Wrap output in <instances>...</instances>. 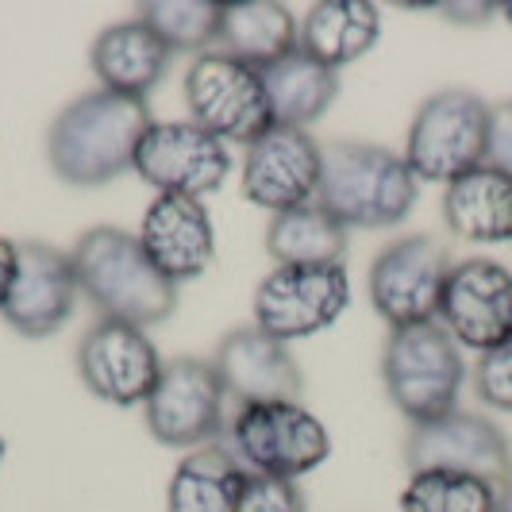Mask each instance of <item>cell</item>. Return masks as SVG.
I'll use <instances>...</instances> for the list:
<instances>
[{"mask_svg": "<svg viewBox=\"0 0 512 512\" xmlns=\"http://www.w3.org/2000/svg\"><path fill=\"white\" fill-rule=\"evenodd\" d=\"M181 93H185L193 124L216 139H224V143L251 147L255 139H262L274 128L262 70L224 51L197 54L193 66L185 70Z\"/></svg>", "mask_w": 512, "mask_h": 512, "instance_id": "obj_6", "label": "cell"}, {"mask_svg": "<svg viewBox=\"0 0 512 512\" xmlns=\"http://www.w3.org/2000/svg\"><path fill=\"white\" fill-rule=\"evenodd\" d=\"M4 455H8V443H4V436H0V466H4Z\"/></svg>", "mask_w": 512, "mask_h": 512, "instance_id": "obj_35", "label": "cell"}, {"mask_svg": "<svg viewBox=\"0 0 512 512\" xmlns=\"http://www.w3.org/2000/svg\"><path fill=\"white\" fill-rule=\"evenodd\" d=\"M170 58H174V51L139 16L104 27L93 43V54H89L93 74L101 77V89L120 93V97H135V101H143L166 77Z\"/></svg>", "mask_w": 512, "mask_h": 512, "instance_id": "obj_19", "label": "cell"}, {"mask_svg": "<svg viewBox=\"0 0 512 512\" xmlns=\"http://www.w3.org/2000/svg\"><path fill=\"white\" fill-rule=\"evenodd\" d=\"M474 389L489 409L512 412V339L493 347L486 355H478L474 366Z\"/></svg>", "mask_w": 512, "mask_h": 512, "instance_id": "obj_29", "label": "cell"}, {"mask_svg": "<svg viewBox=\"0 0 512 512\" xmlns=\"http://www.w3.org/2000/svg\"><path fill=\"white\" fill-rule=\"evenodd\" d=\"M16 262H20V243H12V239H4V235H0V312H4L8 293H12Z\"/></svg>", "mask_w": 512, "mask_h": 512, "instance_id": "obj_32", "label": "cell"}, {"mask_svg": "<svg viewBox=\"0 0 512 512\" xmlns=\"http://www.w3.org/2000/svg\"><path fill=\"white\" fill-rule=\"evenodd\" d=\"M139 243L154 266L174 285L201 278L216 258V228L205 201L158 193L143 212Z\"/></svg>", "mask_w": 512, "mask_h": 512, "instance_id": "obj_18", "label": "cell"}, {"mask_svg": "<svg viewBox=\"0 0 512 512\" xmlns=\"http://www.w3.org/2000/svg\"><path fill=\"white\" fill-rule=\"evenodd\" d=\"M501 16H505V20L512 24V0H505V4H501Z\"/></svg>", "mask_w": 512, "mask_h": 512, "instance_id": "obj_34", "label": "cell"}, {"mask_svg": "<svg viewBox=\"0 0 512 512\" xmlns=\"http://www.w3.org/2000/svg\"><path fill=\"white\" fill-rule=\"evenodd\" d=\"M243 462L235 459V451L208 443L189 451L178 462L170 489H166V512H231L235 497L243 489Z\"/></svg>", "mask_w": 512, "mask_h": 512, "instance_id": "obj_24", "label": "cell"}, {"mask_svg": "<svg viewBox=\"0 0 512 512\" xmlns=\"http://www.w3.org/2000/svg\"><path fill=\"white\" fill-rule=\"evenodd\" d=\"M382 382L389 401L397 405V412L409 416L412 428L439 420L459 409L462 382H466L462 347L439 320L397 328L385 339Z\"/></svg>", "mask_w": 512, "mask_h": 512, "instance_id": "obj_4", "label": "cell"}, {"mask_svg": "<svg viewBox=\"0 0 512 512\" xmlns=\"http://www.w3.org/2000/svg\"><path fill=\"white\" fill-rule=\"evenodd\" d=\"M378 39H382L378 4H370V0H320L308 8L297 47L339 74L343 66H351L362 54L374 51Z\"/></svg>", "mask_w": 512, "mask_h": 512, "instance_id": "obj_20", "label": "cell"}, {"mask_svg": "<svg viewBox=\"0 0 512 512\" xmlns=\"http://www.w3.org/2000/svg\"><path fill=\"white\" fill-rule=\"evenodd\" d=\"M486 166L512 178V101L489 108V139H486Z\"/></svg>", "mask_w": 512, "mask_h": 512, "instance_id": "obj_30", "label": "cell"}, {"mask_svg": "<svg viewBox=\"0 0 512 512\" xmlns=\"http://www.w3.org/2000/svg\"><path fill=\"white\" fill-rule=\"evenodd\" d=\"M405 462L412 474L459 470V474H478V478H489L501 486L512 466V455L505 432L489 416L455 409L439 420L412 428L405 439Z\"/></svg>", "mask_w": 512, "mask_h": 512, "instance_id": "obj_15", "label": "cell"}, {"mask_svg": "<svg viewBox=\"0 0 512 512\" xmlns=\"http://www.w3.org/2000/svg\"><path fill=\"white\" fill-rule=\"evenodd\" d=\"M451 266H455V258L447 251V243L428 231H416V235L389 243L382 255L370 262L366 293H370L374 312L389 324V332L436 324Z\"/></svg>", "mask_w": 512, "mask_h": 512, "instance_id": "obj_7", "label": "cell"}, {"mask_svg": "<svg viewBox=\"0 0 512 512\" xmlns=\"http://www.w3.org/2000/svg\"><path fill=\"white\" fill-rule=\"evenodd\" d=\"M139 178L170 197H197L205 201L231 174V151L224 139L208 135L193 120H154L139 139L135 166Z\"/></svg>", "mask_w": 512, "mask_h": 512, "instance_id": "obj_10", "label": "cell"}, {"mask_svg": "<svg viewBox=\"0 0 512 512\" xmlns=\"http://www.w3.org/2000/svg\"><path fill=\"white\" fill-rule=\"evenodd\" d=\"M77 289L101 308L108 320L154 328L174 316L178 285L154 266L139 235L124 228H89L70 251Z\"/></svg>", "mask_w": 512, "mask_h": 512, "instance_id": "obj_2", "label": "cell"}, {"mask_svg": "<svg viewBox=\"0 0 512 512\" xmlns=\"http://www.w3.org/2000/svg\"><path fill=\"white\" fill-rule=\"evenodd\" d=\"M231 512H308L305 489L278 474H247Z\"/></svg>", "mask_w": 512, "mask_h": 512, "instance_id": "obj_28", "label": "cell"}, {"mask_svg": "<svg viewBox=\"0 0 512 512\" xmlns=\"http://www.w3.org/2000/svg\"><path fill=\"white\" fill-rule=\"evenodd\" d=\"M443 224L466 243H512V178L478 166L443 189Z\"/></svg>", "mask_w": 512, "mask_h": 512, "instance_id": "obj_22", "label": "cell"}, {"mask_svg": "<svg viewBox=\"0 0 512 512\" xmlns=\"http://www.w3.org/2000/svg\"><path fill=\"white\" fill-rule=\"evenodd\" d=\"M139 20L151 24L170 51L208 54L220 43V4L212 0H151L139 4Z\"/></svg>", "mask_w": 512, "mask_h": 512, "instance_id": "obj_27", "label": "cell"}, {"mask_svg": "<svg viewBox=\"0 0 512 512\" xmlns=\"http://www.w3.org/2000/svg\"><path fill=\"white\" fill-rule=\"evenodd\" d=\"M324 147L301 128H274L243 154V197L270 216L316 201Z\"/></svg>", "mask_w": 512, "mask_h": 512, "instance_id": "obj_14", "label": "cell"}, {"mask_svg": "<svg viewBox=\"0 0 512 512\" xmlns=\"http://www.w3.org/2000/svg\"><path fill=\"white\" fill-rule=\"evenodd\" d=\"M297 16L278 0H228L220 4V51L266 70L297 51Z\"/></svg>", "mask_w": 512, "mask_h": 512, "instance_id": "obj_21", "label": "cell"}, {"mask_svg": "<svg viewBox=\"0 0 512 512\" xmlns=\"http://www.w3.org/2000/svg\"><path fill=\"white\" fill-rule=\"evenodd\" d=\"M151 124L147 101L97 89L58 112L47 135V158L66 185L77 189L108 185L135 166L139 139Z\"/></svg>", "mask_w": 512, "mask_h": 512, "instance_id": "obj_1", "label": "cell"}, {"mask_svg": "<svg viewBox=\"0 0 512 512\" xmlns=\"http://www.w3.org/2000/svg\"><path fill=\"white\" fill-rule=\"evenodd\" d=\"M212 366L224 382V393L239 405L301 401L305 393V374L289 355V343L266 335L255 324L224 335L212 351Z\"/></svg>", "mask_w": 512, "mask_h": 512, "instance_id": "obj_17", "label": "cell"}, {"mask_svg": "<svg viewBox=\"0 0 512 512\" xmlns=\"http://www.w3.org/2000/svg\"><path fill=\"white\" fill-rule=\"evenodd\" d=\"M439 324L459 347L486 355L512 339V270L493 258H459L439 301Z\"/></svg>", "mask_w": 512, "mask_h": 512, "instance_id": "obj_13", "label": "cell"}, {"mask_svg": "<svg viewBox=\"0 0 512 512\" xmlns=\"http://www.w3.org/2000/svg\"><path fill=\"white\" fill-rule=\"evenodd\" d=\"M231 447L251 474H278L297 482L328 462L332 436L301 401H266L239 405L231 420Z\"/></svg>", "mask_w": 512, "mask_h": 512, "instance_id": "obj_8", "label": "cell"}, {"mask_svg": "<svg viewBox=\"0 0 512 512\" xmlns=\"http://www.w3.org/2000/svg\"><path fill=\"white\" fill-rule=\"evenodd\" d=\"M489 104L470 89H439L416 108L405 139V162L416 181L451 185L486 166Z\"/></svg>", "mask_w": 512, "mask_h": 512, "instance_id": "obj_5", "label": "cell"}, {"mask_svg": "<svg viewBox=\"0 0 512 512\" xmlns=\"http://www.w3.org/2000/svg\"><path fill=\"white\" fill-rule=\"evenodd\" d=\"M432 8L455 24H486L501 12V4H432Z\"/></svg>", "mask_w": 512, "mask_h": 512, "instance_id": "obj_31", "label": "cell"}, {"mask_svg": "<svg viewBox=\"0 0 512 512\" xmlns=\"http://www.w3.org/2000/svg\"><path fill=\"white\" fill-rule=\"evenodd\" d=\"M224 382L212 359L166 362L162 378L147 397V428L162 447L197 451L224 432Z\"/></svg>", "mask_w": 512, "mask_h": 512, "instance_id": "obj_11", "label": "cell"}, {"mask_svg": "<svg viewBox=\"0 0 512 512\" xmlns=\"http://www.w3.org/2000/svg\"><path fill=\"white\" fill-rule=\"evenodd\" d=\"M266 251L274 266H343L347 228L320 201L270 216Z\"/></svg>", "mask_w": 512, "mask_h": 512, "instance_id": "obj_25", "label": "cell"}, {"mask_svg": "<svg viewBox=\"0 0 512 512\" xmlns=\"http://www.w3.org/2000/svg\"><path fill=\"white\" fill-rule=\"evenodd\" d=\"M77 274L66 251H58L51 243H20V262H16V278L12 293L4 301V320L12 332L27 339H47L58 328H66V320L74 316L77 301Z\"/></svg>", "mask_w": 512, "mask_h": 512, "instance_id": "obj_16", "label": "cell"}, {"mask_svg": "<svg viewBox=\"0 0 512 512\" xmlns=\"http://www.w3.org/2000/svg\"><path fill=\"white\" fill-rule=\"evenodd\" d=\"M416 193L420 181L409 170L405 154L362 139H335L324 147L316 201L347 231H385L405 224L416 205Z\"/></svg>", "mask_w": 512, "mask_h": 512, "instance_id": "obj_3", "label": "cell"}, {"mask_svg": "<svg viewBox=\"0 0 512 512\" xmlns=\"http://www.w3.org/2000/svg\"><path fill=\"white\" fill-rule=\"evenodd\" d=\"M347 305V266H274L255 289V328L293 343L332 328Z\"/></svg>", "mask_w": 512, "mask_h": 512, "instance_id": "obj_9", "label": "cell"}, {"mask_svg": "<svg viewBox=\"0 0 512 512\" xmlns=\"http://www.w3.org/2000/svg\"><path fill=\"white\" fill-rule=\"evenodd\" d=\"M401 512H497V482L459 470L409 474Z\"/></svg>", "mask_w": 512, "mask_h": 512, "instance_id": "obj_26", "label": "cell"}, {"mask_svg": "<svg viewBox=\"0 0 512 512\" xmlns=\"http://www.w3.org/2000/svg\"><path fill=\"white\" fill-rule=\"evenodd\" d=\"M262 85L270 97V112L278 128H301L316 124L339 97V74L332 66L316 62L312 54L301 47L293 54H285L282 62L262 70Z\"/></svg>", "mask_w": 512, "mask_h": 512, "instance_id": "obj_23", "label": "cell"}, {"mask_svg": "<svg viewBox=\"0 0 512 512\" xmlns=\"http://www.w3.org/2000/svg\"><path fill=\"white\" fill-rule=\"evenodd\" d=\"M166 362L151 335L124 320H97L77 343V374L93 397L108 405H147Z\"/></svg>", "mask_w": 512, "mask_h": 512, "instance_id": "obj_12", "label": "cell"}, {"mask_svg": "<svg viewBox=\"0 0 512 512\" xmlns=\"http://www.w3.org/2000/svg\"><path fill=\"white\" fill-rule=\"evenodd\" d=\"M497 512H512V466L505 474V482L497 486Z\"/></svg>", "mask_w": 512, "mask_h": 512, "instance_id": "obj_33", "label": "cell"}]
</instances>
